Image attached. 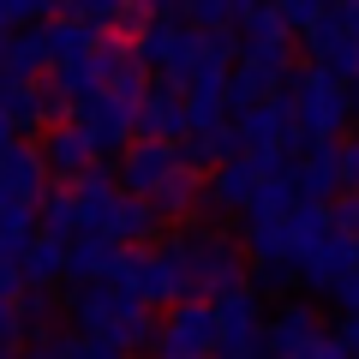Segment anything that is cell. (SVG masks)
Wrapping results in <instances>:
<instances>
[{"mask_svg": "<svg viewBox=\"0 0 359 359\" xmlns=\"http://www.w3.org/2000/svg\"><path fill=\"white\" fill-rule=\"evenodd\" d=\"M330 299H335V306L347 311V318H359V269L347 276V282H335V294H330Z\"/></svg>", "mask_w": 359, "mask_h": 359, "instance_id": "38", "label": "cell"}, {"mask_svg": "<svg viewBox=\"0 0 359 359\" xmlns=\"http://www.w3.org/2000/svg\"><path fill=\"white\" fill-rule=\"evenodd\" d=\"M282 96H287V108H294V144H287V156H306V150H318V144H335L353 126V90H341L330 72H318V66H294Z\"/></svg>", "mask_w": 359, "mask_h": 359, "instance_id": "1", "label": "cell"}, {"mask_svg": "<svg viewBox=\"0 0 359 359\" xmlns=\"http://www.w3.org/2000/svg\"><path fill=\"white\" fill-rule=\"evenodd\" d=\"M72 120L84 126V138L96 144V156H126V144H132V108L114 102L108 90H102V96H90V102H78Z\"/></svg>", "mask_w": 359, "mask_h": 359, "instance_id": "11", "label": "cell"}, {"mask_svg": "<svg viewBox=\"0 0 359 359\" xmlns=\"http://www.w3.org/2000/svg\"><path fill=\"white\" fill-rule=\"evenodd\" d=\"M132 54H138L144 72L168 78V84H186V72L198 60V30L186 25V6H150V25L138 30Z\"/></svg>", "mask_w": 359, "mask_h": 359, "instance_id": "3", "label": "cell"}, {"mask_svg": "<svg viewBox=\"0 0 359 359\" xmlns=\"http://www.w3.org/2000/svg\"><path fill=\"white\" fill-rule=\"evenodd\" d=\"M245 287H252V294H287V287H294V264H252Z\"/></svg>", "mask_w": 359, "mask_h": 359, "instance_id": "36", "label": "cell"}, {"mask_svg": "<svg viewBox=\"0 0 359 359\" xmlns=\"http://www.w3.org/2000/svg\"><path fill=\"white\" fill-rule=\"evenodd\" d=\"M330 25H341L347 36H359V0H347V6H330Z\"/></svg>", "mask_w": 359, "mask_h": 359, "instance_id": "40", "label": "cell"}, {"mask_svg": "<svg viewBox=\"0 0 359 359\" xmlns=\"http://www.w3.org/2000/svg\"><path fill=\"white\" fill-rule=\"evenodd\" d=\"M13 311H18V330H30L42 341V335H48V323H54V287H25V294L13 299Z\"/></svg>", "mask_w": 359, "mask_h": 359, "instance_id": "30", "label": "cell"}, {"mask_svg": "<svg viewBox=\"0 0 359 359\" xmlns=\"http://www.w3.org/2000/svg\"><path fill=\"white\" fill-rule=\"evenodd\" d=\"M114 245H108V240H72V245H66V282H102V276H108V269H114Z\"/></svg>", "mask_w": 359, "mask_h": 359, "instance_id": "27", "label": "cell"}, {"mask_svg": "<svg viewBox=\"0 0 359 359\" xmlns=\"http://www.w3.org/2000/svg\"><path fill=\"white\" fill-rule=\"evenodd\" d=\"M216 359H269L264 347H240V353H216Z\"/></svg>", "mask_w": 359, "mask_h": 359, "instance_id": "44", "label": "cell"}, {"mask_svg": "<svg viewBox=\"0 0 359 359\" xmlns=\"http://www.w3.org/2000/svg\"><path fill=\"white\" fill-rule=\"evenodd\" d=\"M240 252H245V264H287V222H252L245 216Z\"/></svg>", "mask_w": 359, "mask_h": 359, "instance_id": "28", "label": "cell"}, {"mask_svg": "<svg viewBox=\"0 0 359 359\" xmlns=\"http://www.w3.org/2000/svg\"><path fill=\"white\" fill-rule=\"evenodd\" d=\"M132 138L144 144H180L186 138V90L168 84V78H150L132 108Z\"/></svg>", "mask_w": 359, "mask_h": 359, "instance_id": "6", "label": "cell"}, {"mask_svg": "<svg viewBox=\"0 0 359 359\" xmlns=\"http://www.w3.org/2000/svg\"><path fill=\"white\" fill-rule=\"evenodd\" d=\"M330 204H294L287 210V264H311V257L323 252V240H330Z\"/></svg>", "mask_w": 359, "mask_h": 359, "instance_id": "22", "label": "cell"}, {"mask_svg": "<svg viewBox=\"0 0 359 359\" xmlns=\"http://www.w3.org/2000/svg\"><path fill=\"white\" fill-rule=\"evenodd\" d=\"M287 210H294V186H287V180H264L245 216L252 222H287Z\"/></svg>", "mask_w": 359, "mask_h": 359, "instance_id": "31", "label": "cell"}, {"mask_svg": "<svg viewBox=\"0 0 359 359\" xmlns=\"http://www.w3.org/2000/svg\"><path fill=\"white\" fill-rule=\"evenodd\" d=\"M156 359H216L222 335H216V311L204 299H180L156 318Z\"/></svg>", "mask_w": 359, "mask_h": 359, "instance_id": "4", "label": "cell"}, {"mask_svg": "<svg viewBox=\"0 0 359 359\" xmlns=\"http://www.w3.org/2000/svg\"><path fill=\"white\" fill-rule=\"evenodd\" d=\"M216 335H222V353H240V347H264V306H257L252 287H240V294L216 299Z\"/></svg>", "mask_w": 359, "mask_h": 359, "instance_id": "15", "label": "cell"}, {"mask_svg": "<svg viewBox=\"0 0 359 359\" xmlns=\"http://www.w3.org/2000/svg\"><path fill=\"white\" fill-rule=\"evenodd\" d=\"M48 25H30V30H13V36H0V78H25L36 84L48 72Z\"/></svg>", "mask_w": 359, "mask_h": 359, "instance_id": "19", "label": "cell"}, {"mask_svg": "<svg viewBox=\"0 0 359 359\" xmlns=\"http://www.w3.org/2000/svg\"><path fill=\"white\" fill-rule=\"evenodd\" d=\"M48 347H54V359H126V353H114L108 341H96V335H72V330L48 335Z\"/></svg>", "mask_w": 359, "mask_h": 359, "instance_id": "33", "label": "cell"}, {"mask_svg": "<svg viewBox=\"0 0 359 359\" xmlns=\"http://www.w3.org/2000/svg\"><path fill=\"white\" fill-rule=\"evenodd\" d=\"M287 186H294V204H330L341 192V180H335V144H318V150L294 156Z\"/></svg>", "mask_w": 359, "mask_h": 359, "instance_id": "18", "label": "cell"}, {"mask_svg": "<svg viewBox=\"0 0 359 359\" xmlns=\"http://www.w3.org/2000/svg\"><path fill=\"white\" fill-rule=\"evenodd\" d=\"M18 294H25V276H18V264H0V299L13 306Z\"/></svg>", "mask_w": 359, "mask_h": 359, "instance_id": "39", "label": "cell"}, {"mask_svg": "<svg viewBox=\"0 0 359 359\" xmlns=\"http://www.w3.org/2000/svg\"><path fill=\"white\" fill-rule=\"evenodd\" d=\"M330 228H335V240L359 245V192H335L330 198Z\"/></svg>", "mask_w": 359, "mask_h": 359, "instance_id": "35", "label": "cell"}, {"mask_svg": "<svg viewBox=\"0 0 359 359\" xmlns=\"http://www.w3.org/2000/svg\"><path fill=\"white\" fill-rule=\"evenodd\" d=\"M18 276H25V287H54V282H66V240L36 233L30 252L18 257Z\"/></svg>", "mask_w": 359, "mask_h": 359, "instance_id": "26", "label": "cell"}, {"mask_svg": "<svg viewBox=\"0 0 359 359\" xmlns=\"http://www.w3.org/2000/svg\"><path fill=\"white\" fill-rule=\"evenodd\" d=\"M174 245H180V264H186V287H192V299H204V306L240 294L245 276H252L240 240L204 228V222H186V233H174Z\"/></svg>", "mask_w": 359, "mask_h": 359, "instance_id": "2", "label": "cell"}, {"mask_svg": "<svg viewBox=\"0 0 359 359\" xmlns=\"http://www.w3.org/2000/svg\"><path fill=\"white\" fill-rule=\"evenodd\" d=\"M72 198H78V228H84V240H102L108 222H114L120 210V186L108 168H90V174L72 180Z\"/></svg>", "mask_w": 359, "mask_h": 359, "instance_id": "16", "label": "cell"}, {"mask_svg": "<svg viewBox=\"0 0 359 359\" xmlns=\"http://www.w3.org/2000/svg\"><path fill=\"white\" fill-rule=\"evenodd\" d=\"M48 192V174H42V156L30 144L0 150V210H36Z\"/></svg>", "mask_w": 359, "mask_h": 359, "instance_id": "12", "label": "cell"}, {"mask_svg": "<svg viewBox=\"0 0 359 359\" xmlns=\"http://www.w3.org/2000/svg\"><path fill=\"white\" fill-rule=\"evenodd\" d=\"M353 144H359V84H353Z\"/></svg>", "mask_w": 359, "mask_h": 359, "instance_id": "45", "label": "cell"}, {"mask_svg": "<svg viewBox=\"0 0 359 359\" xmlns=\"http://www.w3.org/2000/svg\"><path fill=\"white\" fill-rule=\"evenodd\" d=\"M150 210L162 222H198V210H204V174H186V168H180L162 192L150 198Z\"/></svg>", "mask_w": 359, "mask_h": 359, "instance_id": "25", "label": "cell"}, {"mask_svg": "<svg viewBox=\"0 0 359 359\" xmlns=\"http://www.w3.org/2000/svg\"><path fill=\"white\" fill-rule=\"evenodd\" d=\"M174 174H180L174 144H144V138H132L126 156H120V168H114V186H120L126 198H144V204H150Z\"/></svg>", "mask_w": 359, "mask_h": 359, "instance_id": "7", "label": "cell"}, {"mask_svg": "<svg viewBox=\"0 0 359 359\" xmlns=\"http://www.w3.org/2000/svg\"><path fill=\"white\" fill-rule=\"evenodd\" d=\"M318 341H323V323H318L311 306H282L269 318V330H264V353L269 359H311Z\"/></svg>", "mask_w": 359, "mask_h": 359, "instance_id": "14", "label": "cell"}, {"mask_svg": "<svg viewBox=\"0 0 359 359\" xmlns=\"http://www.w3.org/2000/svg\"><path fill=\"white\" fill-rule=\"evenodd\" d=\"M18 359H54V347H48V335H42V341H30L25 353H18Z\"/></svg>", "mask_w": 359, "mask_h": 359, "instance_id": "42", "label": "cell"}, {"mask_svg": "<svg viewBox=\"0 0 359 359\" xmlns=\"http://www.w3.org/2000/svg\"><path fill=\"white\" fill-rule=\"evenodd\" d=\"M174 156H180V168H186V174L222 168V162H233V156H240V132H233V126H216V132H186V138L174 144Z\"/></svg>", "mask_w": 359, "mask_h": 359, "instance_id": "23", "label": "cell"}, {"mask_svg": "<svg viewBox=\"0 0 359 359\" xmlns=\"http://www.w3.org/2000/svg\"><path fill=\"white\" fill-rule=\"evenodd\" d=\"M257 186H264V180H257L252 156L240 150L233 162H222L216 174L204 180V210H198V216H245L252 198H257Z\"/></svg>", "mask_w": 359, "mask_h": 359, "instance_id": "10", "label": "cell"}, {"mask_svg": "<svg viewBox=\"0 0 359 359\" xmlns=\"http://www.w3.org/2000/svg\"><path fill=\"white\" fill-rule=\"evenodd\" d=\"M233 42H240V60L269 66V72H294V36H287L282 13L276 6H240V25H233Z\"/></svg>", "mask_w": 359, "mask_h": 359, "instance_id": "5", "label": "cell"}, {"mask_svg": "<svg viewBox=\"0 0 359 359\" xmlns=\"http://www.w3.org/2000/svg\"><path fill=\"white\" fill-rule=\"evenodd\" d=\"M186 25H192L198 36H216V30L240 25V6H228V0H198V6H186Z\"/></svg>", "mask_w": 359, "mask_h": 359, "instance_id": "32", "label": "cell"}, {"mask_svg": "<svg viewBox=\"0 0 359 359\" xmlns=\"http://www.w3.org/2000/svg\"><path fill=\"white\" fill-rule=\"evenodd\" d=\"M233 132H240V150H245V156H257V150H287V144H294V108H287V96H276V102L240 114V120H233Z\"/></svg>", "mask_w": 359, "mask_h": 359, "instance_id": "17", "label": "cell"}, {"mask_svg": "<svg viewBox=\"0 0 359 359\" xmlns=\"http://www.w3.org/2000/svg\"><path fill=\"white\" fill-rule=\"evenodd\" d=\"M353 269H359V245H353V240H335V233H330V240H323V252L311 257V264H299L294 276L311 287V294H335V282H347Z\"/></svg>", "mask_w": 359, "mask_h": 359, "instance_id": "21", "label": "cell"}, {"mask_svg": "<svg viewBox=\"0 0 359 359\" xmlns=\"http://www.w3.org/2000/svg\"><path fill=\"white\" fill-rule=\"evenodd\" d=\"M0 114L13 120L18 132H48L66 120V102L54 96V84H25V78H0Z\"/></svg>", "mask_w": 359, "mask_h": 359, "instance_id": "9", "label": "cell"}, {"mask_svg": "<svg viewBox=\"0 0 359 359\" xmlns=\"http://www.w3.org/2000/svg\"><path fill=\"white\" fill-rule=\"evenodd\" d=\"M276 13H282V25H287V36H311V30L323 25V18H330V6H311V0H287V6H276Z\"/></svg>", "mask_w": 359, "mask_h": 359, "instance_id": "34", "label": "cell"}, {"mask_svg": "<svg viewBox=\"0 0 359 359\" xmlns=\"http://www.w3.org/2000/svg\"><path fill=\"white\" fill-rule=\"evenodd\" d=\"M13 144H18V126H13L6 114H0V150H13Z\"/></svg>", "mask_w": 359, "mask_h": 359, "instance_id": "43", "label": "cell"}, {"mask_svg": "<svg viewBox=\"0 0 359 359\" xmlns=\"http://www.w3.org/2000/svg\"><path fill=\"white\" fill-rule=\"evenodd\" d=\"M102 341L114 347V353H126V359H132V353H150V347H156V311H144V306H138L132 318H120L114 330L102 335Z\"/></svg>", "mask_w": 359, "mask_h": 359, "instance_id": "29", "label": "cell"}, {"mask_svg": "<svg viewBox=\"0 0 359 359\" xmlns=\"http://www.w3.org/2000/svg\"><path fill=\"white\" fill-rule=\"evenodd\" d=\"M18 335H25V330H18V311L6 306V299H0V347H13Z\"/></svg>", "mask_w": 359, "mask_h": 359, "instance_id": "41", "label": "cell"}, {"mask_svg": "<svg viewBox=\"0 0 359 359\" xmlns=\"http://www.w3.org/2000/svg\"><path fill=\"white\" fill-rule=\"evenodd\" d=\"M335 180H341V192H359V144H335Z\"/></svg>", "mask_w": 359, "mask_h": 359, "instance_id": "37", "label": "cell"}, {"mask_svg": "<svg viewBox=\"0 0 359 359\" xmlns=\"http://www.w3.org/2000/svg\"><path fill=\"white\" fill-rule=\"evenodd\" d=\"M54 96L66 102V114H72L78 102H90V96H102V60H96V48L90 54H78V60H66V66H54Z\"/></svg>", "mask_w": 359, "mask_h": 359, "instance_id": "24", "label": "cell"}, {"mask_svg": "<svg viewBox=\"0 0 359 359\" xmlns=\"http://www.w3.org/2000/svg\"><path fill=\"white\" fill-rule=\"evenodd\" d=\"M36 156H42V174H54V180H78V174H90V168H96V144L84 138V126H78L72 114H66L60 126L42 132Z\"/></svg>", "mask_w": 359, "mask_h": 359, "instance_id": "13", "label": "cell"}, {"mask_svg": "<svg viewBox=\"0 0 359 359\" xmlns=\"http://www.w3.org/2000/svg\"><path fill=\"white\" fill-rule=\"evenodd\" d=\"M282 90H287V78L269 72V66H252V60H233L228 66V108H233V114H252V108L276 102Z\"/></svg>", "mask_w": 359, "mask_h": 359, "instance_id": "20", "label": "cell"}, {"mask_svg": "<svg viewBox=\"0 0 359 359\" xmlns=\"http://www.w3.org/2000/svg\"><path fill=\"white\" fill-rule=\"evenodd\" d=\"M132 299L120 294V287H108V282H78L72 294H66V318H72V335H96L102 341L108 330H114L120 318H132Z\"/></svg>", "mask_w": 359, "mask_h": 359, "instance_id": "8", "label": "cell"}]
</instances>
